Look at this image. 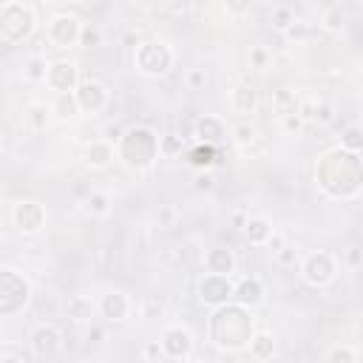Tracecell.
I'll use <instances>...</instances> for the list:
<instances>
[{
    "mask_svg": "<svg viewBox=\"0 0 363 363\" xmlns=\"http://www.w3.org/2000/svg\"><path fill=\"white\" fill-rule=\"evenodd\" d=\"M45 82L54 94H74L82 79H79V68L71 60H57V62H51Z\"/></svg>",
    "mask_w": 363,
    "mask_h": 363,
    "instance_id": "4fadbf2b",
    "label": "cell"
},
{
    "mask_svg": "<svg viewBox=\"0 0 363 363\" xmlns=\"http://www.w3.org/2000/svg\"><path fill=\"white\" fill-rule=\"evenodd\" d=\"M82 26L77 14H57L51 23H48V43L54 48H71V45H79V34H82Z\"/></svg>",
    "mask_w": 363,
    "mask_h": 363,
    "instance_id": "ba28073f",
    "label": "cell"
},
{
    "mask_svg": "<svg viewBox=\"0 0 363 363\" xmlns=\"http://www.w3.org/2000/svg\"><path fill=\"white\" fill-rule=\"evenodd\" d=\"M235 303L247 306V309H255L267 301V289H264V281L258 275H244L235 281Z\"/></svg>",
    "mask_w": 363,
    "mask_h": 363,
    "instance_id": "9a60e30c",
    "label": "cell"
},
{
    "mask_svg": "<svg viewBox=\"0 0 363 363\" xmlns=\"http://www.w3.org/2000/svg\"><path fill=\"white\" fill-rule=\"evenodd\" d=\"M255 335V323L247 306L241 303H224L218 309H213L210 315V340L224 349V352H235L250 346Z\"/></svg>",
    "mask_w": 363,
    "mask_h": 363,
    "instance_id": "6da1fadb",
    "label": "cell"
},
{
    "mask_svg": "<svg viewBox=\"0 0 363 363\" xmlns=\"http://www.w3.org/2000/svg\"><path fill=\"white\" fill-rule=\"evenodd\" d=\"M204 269L213 272V275H230L233 278V269H235V255L230 247H213L204 252Z\"/></svg>",
    "mask_w": 363,
    "mask_h": 363,
    "instance_id": "ac0fdd59",
    "label": "cell"
},
{
    "mask_svg": "<svg viewBox=\"0 0 363 363\" xmlns=\"http://www.w3.org/2000/svg\"><path fill=\"white\" fill-rule=\"evenodd\" d=\"M335 272H337L335 255L326 252V250H315V252H306L301 258V278L309 286H326V284H332L335 281Z\"/></svg>",
    "mask_w": 363,
    "mask_h": 363,
    "instance_id": "52a82bcc",
    "label": "cell"
},
{
    "mask_svg": "<svg viewBox=\"0 0 363 363\" xmlns=\"http://www.w3.org/2000/svg\"><path fill=\"white\" fill-rule=\"evenodd\" d=\"M340 147L349 150V153H360L363 150V128L360 125H349L340 133Z\"/></svg>",
    "mask_w": 363,
    "mask_h": 363,
    "instance_id": "4dcf8cb0",
    "label": "cell"
},
{
    "mask_svg": "<svg viewBox=\"0 0 363 363\" xmlns=\"http://www.w3.org/2000/svg\"><path fill=\"white\" fill-rule=\"evenodd\" d=\"M26 119H28V125H31L34 130H45V125H48V111H45L43 105H31L28 113H26Z\"/></svg>",
    "mask_w": 363,
    "mask_h": 363,
    "instance_id": "ab89813d",
    "label": "cell"
},
{
    "mask_svg": "<svg viewBox=\"0 0 363 363\" xmlns=\"http://www.w3.org/2000/svg\"><path fill=\"white\" fill-rule=\"evenodd\" d=\"M31 303H34L37 318H43V323H51V318H57V312H60V301L54 292H40L31 298Z\"/></svg>",
    "mask_w": 363,
    "mask_h": 363,
    "instance_id": "603a6c76",
    "label": "cell"
},
{
    "mask_svg": "<svg viewBox=\"0 0 363 363\" xmlns=\"http://www.w3.org/2000/svg\"><path fill=\"white\" fill-rule=\"evenodd\" d=\"M204 82H207L204 68H190V71H187V88H190V91H201Z\"/></svg>",
    "mask_w": 363,
    "mask_h": 363,
    "instance_id": "7bdbcfd3",
    "label": "cell"
},
{
    "mask_svg": "<svg viewBox=\"0 0 363 363\" xmlns=\"http://www.w3.org/2000/svg\"><path fill=\"white\" fill-rule=\"evenodd\" d=\"M187 162L196 164V167H201V170H204V167H213V164L218 162V150H216L213 145H201V142H199V145L187 153Z\"/></svg>",
    "mask_w": 363,
    "mask_h": 363,
    "instance_id": "f1b7e54d",
    "label": "cell"
},
{
    "mask_svg": "<svg viewBox=\"0 0 363 363\" xmlns=\"http://www.w3.org/2000/svg\"><path fill=\"white\" fill-rule=\"evenodd\" d=\"M315 179L323 193L335 184V179H343V196L352 199L363 187V162L357 159V153H349L343 147L326 150L315 167Z\"/></svg>",
    "mask_w": 363,
    "mask_h": 363,
    "instance_id": "7a4b0ae2",
    "label": "cell"
},
{
    "mask_svg": "<svg viewBox=\"0 0 363 363\" xmlns=\"http://www.w3.org/2000/svg\"><path fill=\"white\" fill-rule=\"evenodd\" d=\"M82 207H85L88 216L102 218V216L111 213V199H108V193H102V190H91V193L82 199Z\"/></svg>",
    "mask_w": 363,
    "mask_h": 363,
    "instance_id": "484cf974",
    "label": "cell"
},
{
    "mask_svg": "<svg viewBox=\"0 0 363 363\" xmlns=\"http://www.w3.org/2000/svg\"><path fill=\"white\" fill-rule=\"evenodd\" d=\"M82 159H85V164H91V167H108L111 159H113V145L105 142V139H94L91 145H85Z\"/></svg>",
    "mask_w": 363,
    "mask_h": 363,
    "instance_id": "7402d4cb",
    "label": "cell"
},
{
    "mask_svg": "<svg viewBox=\"0 0 363 363\" xmlns=\"http://www.w3.org/2000/svg\"><path fill=\"white\" fill-rule=\"evenodd\" d=\"M241 233H244L247 244H252V247H267L269 238H272V233H275V227H272L269 218H264V216H250Z\"/></svg>",
    "mask_w": 363,
    "mask_h": 363,
    "instance_id": "d6986e66",
    "label": "cell"
},
{
    "mask_svg": "<svg viewBox=\"0 0 363 363\" xmlns=\"http://www.w3.org/2000/svg\"><path fill=\"white\" fill-rule=\"evenodd\" d=\"M28 346H31V354H34V357L51 360V357H57L60 349H62V335H60V329H57L54 323H40V326L31 332Z\"/></svg>",
    "mask_w": 363,
    "mask_h": 363,
    "instance_id": "7c38bea8",
    "label": "cell"
},
{
    "mask_svg": "<svg viewBox=\"0 0 363 363\" xmlns=\"http://www.w3.org/2000/svg\"><path fill=\"white\" fill-rule=\"evenodd\" d=\"M312 122H318V125H332V122H335V105L326 102V99H315V116H312Z\"/></svg>",
    "mask_w": 363,
    "mask_h": 363,
    "instance_id": "f35d334b",
    "label": "cell"
},
{
    "mask_svg": "<svg viewBox=\"0 0 363 363\" xmlns=\"http://www.w3.org/2000/svg\"><path fill=\"white\" fill-rule=\"evenodd\" d=\"M255 105H258V96H255V88L250 82H238L230 91V108H233V113H238V116L252 113Z\"/></svg>",
    "mask_w": 363,
    "mask_h": 363,
    "instance_id": "44dd1931",
    "label": "cell"
},
{
    "mask_svg": "<svg viewBox=\"0 0 363 363\" xmlns=\"http://www.w3.org/2000/svg\"><path fill=\"white\" fill-rule=\"evenodd\" d=\"M250 354L255 357V360H272V354H275V337L269 335V332H255L252 335V340H250Z\"/></svg>",
    "mask_w": 363,
    "mask_h": 363,
    "instance_id": "cb8c5ba5",
    "label": "cell"
},
{
    "mask_svg": "<svg viewBox=\"0 0 363 363\" xmlns=\"http://www.w3.org/2000/svg\"><path fill=\"white\" fill-rule=\"evenodd\" d=\"M37 28V11L28 3H17L9 0L0 6V40L6 45H17L23 40H28Z\"/></svg>",
    "mask_w": 363,
    "mask_h": 363,
    "instance_id": "277c9868",
    "label": "cell"
},
{
    "mask_svg": "<svg viewBox=\"0 0 363 363\" xmlns=\"http://www.w3.org/2000/svg\"><path fill=\"white\" fill-rule=\"evenodd\" d=\"M182 363H207V360H182Z\"/></svg>",
    "mask_w": 363,
    "mask_h": 363,
    "instance_id": "11a10c76",
    "label": "cell"
},
{
    "mask_svg": "<svg viewBox=\"0 0 363 363\" xmlns=\"http://www.w3.org/2000/svg\"><path fill=\"white\" fill-rule=\"evenodd\" d=\"M0 363H23V360H20V357H11V354H6Z\"/></svg>",
    "mask_w": 363,
    "mask_h": 363,
    "instance_id": "f5cc1de1",
    "label": "cell"
},
{
    "mask_svg": "<svg viewBox=\"0 0 363 363\" xmlns=\"http://www.w3.org/2000/svg\"><path fill=\"white\" fill-rule=\"evenodd\" d=\"M122 40H125V45H133V48L139 45V37H136V31H128V34H125Z\"/></svg>",
    "mask_w": 363,
    "mask_h": 363,
    "instance_id": "816d5d0a",
    "label": "cell"
},
{
    "mask_svg": "<svg viewBox=\"0 0 363 363\" xmlns=\"http://www.w3.org/2000/svg\"><path fill=\"white\" fill-rule=\"evenodd\" d=\"M295 20H298V17H295V9L286 6V3H278V6H272V11H269V23H272V28L281 31V34H284Z\"/></svg>",
    "mask_w": 363,
    "mask_h": 363,
    "instance_id": "f546056e",
    "label": "cell"
},
{
    "mask_svg": "<svg viewBox=\"0 0 363 363\" xmlns=\"http://www.w3.org/2000/svg\"><path fill=\"white\" fill-rule=\"evenodd\" d=\"M31 298H34L31 295V284L23 275H17L14 269H3L0 272V315H14Z\"/></svg>",
    "mask_w": 363,
    "mask_h": 363,
    "instance_id": "8992f818",
    "label": "cell"
},
{
    "mask_svg": "<svg viewBox=\"0 0 363 363\" xmlns=\"http://www.w3.org/2000/svg\"><path fill=\"white\" fill-rule=\"evenodd\" d=\"M96 312H99V303H94L88 295H71L65 303V315L74 323H94Z\"/></svg>",
    "mask_w": 363,
    "mask_h": 363,
    "instance_id": "ffe728a7",
    "label": "cell"
},
{
    "mask_svg": "<svg viewBox=\"0 0 363 363\" xmlns=\"http://www.w3.org/2000/svg\"><path fill=\"white\" fill-rule=\"evenodd\" d=\"M116 147H119V159L133 170H145L162 156L159 136L145 125H136V128L125 130V136H122V142Z\"/></svg>",
    "mask_w": 363,
    "mask_h": 363,
    "instance_id": "3957f363",
    "label": "cell"
},
{
    "mask_svg": "<svg viewBox=\"0 0 363 363\" xmlns=\"http://www.w3.org/2000/svg\"><path fill=\"white\" fill-rule=\"evenodd\" d=\"M51 111H54V116H57V119L68 122V119H74V116L79 113V102H77V96H74V94H57V96H54Z\"/></svg>",
    "mask_w": 363,
    "mask_h": 363,
    "instance_id": "4316f807",
    "label": "cell"
},
{
    "mask_svg": "<svg viewBox=\"0 0 363 363\" xmlns=\"http://www.w3.org/2000/svg\"><path fill=\"white\" fill-rule=\"evenodd\" d=\"M357 82H360V88H363V68H360V77H357Z\"/></svg>",
    "mask_w": 363,
    "mask_h": 363,
    "instance_id": "db71d44e",
    "label": "cell"
},
{
    "mask_svg": "<svg viewBox=\"0 0 363 363\" xmlns=\"http://www.w3.org/2000/svg\"><path fill=\"white\" fill-rule=\"evenodd\" d=\"M133 65L145 77H164L173 68V51L159 40H142L133 51Z\"/></svg>",
    "mask_w": 363,
    "mask_h": 363,
    "instance_id": "5b68a950",
    "label": "cell"
},
{
    "mask_svg": "<svg viewBox=\"0 0 363 363\" xmlns=\"http://www.w3.org/2000/svg\"><path fill=\"white\" fill-rule=\"evenodd\" d=\"M230 133H233V139H235L238 147H250V145L258 139V130H255L250 122H238V125H233Z\"/></svg>",
    "mask_w": 363,
    "mask_h": 363,
    "instance_id": "d6a6232c",
    "label": "cell"
},
{
    "mask_svg": "<svg viewBox=\"0 0 363 363\" xmlns=\"http://www.w3.org/2000/svg\"><path fill=\"white\" fill-rule=\"evenodd\" d=\"M275 261H278L281 267H295V264H298V250L286 244L281 252H275Z\"/></svg>",
    "mask_w": 363,
    "mask_h": 363,
    "instance_id": "f6af8a7d",
    "label": "cell"
},
{
    "mask_svg": "<svg viewBox=\"0 0 363 363\" xmlns=\"http://www.w3.org/2000/svg\"><path fill=\"white\" fill-rule=\"evenodd\" d=\"M269 62H272L269 48H264V45H252L250 48V65L252 68H269Z\"/></svg>",
    "mask_w": 363,
    "mask_h": 363,
    "instance_id": "60d3db41",
    "label": "cell"
},
{
    "mask_svg": "<svg viewBox=\"0 0 363 363\" xmlns=\"http://www.w3.org/2000/svg\"><path fill=\"white\" fill-rule=\"evenodd\" d=\"M326 363H357V352L352 346H346V343L332 346L329 354H326Z\"/></svg>",
    "mask_w": 363,
    "mask_h": 363,
    "instance_id": "e575fe53",
    "label": "cell"
},
{
    "mask_svg": "<svg viewBox=\"0 0 363 363\" xmlns=\"http://www.w3.org/2000/svg\"><path fill=\"white\" fill-rule=\"evenodd\" d=\"M74 96H77V102H79V111L82 113H99L105 105H108V88L99 82V79H82L79 82V88L74 91Z\"/></svg>",
    "mask_w": 363,
    "mask_h": 363,
    "instance_id": "5bb4252c",
    "label": "cell"
},
{
    "mask_svg": "<svg viewBox=\"0 0 363 363\" xmlns=\"http://www.w3.org/2000/svg\"><path fill=\"white\" fill-rule=\"evenodd\" d=\"M122 136H125V133H122V128H119V125H105V128H102V139H105V142H111V145H119V142H122Z\"/></svg>",
    "mask_w": 363,
    "mask_h": 363,
    "instance_id": "bcb514c9",
    "label": "cell"
},
{
    "mask_svg": "<svg viewBox=\"0 0 363 363\" xmlns=\"http://www.w3.org/2000/svg\"><path fill=\"white\" fill-rule=\"evenodd\" d=\"M130 309H133L130 298H128L125 292H119V289H108V292L102 295V301H99V315H102L105 320H111V323L125 320V318L130 315Z\"/></svg>",
    "mask_w": 363,
    "mask_h": 363,
    "instance_id": "2e32d148",
    "label": "cell"
},
{
    "mask_svg": "<svg viewBox=\"0 0 363 363\" xmlns=\"http://www.w3.org/2000/svg\"><path fill=\"white\" fill-rule=\"evenodd\" d=\"M343 23H346V14L340 11V6H329V9H323L320 26H323L326 31H340V28H343Z\"/></svg>",
    "mask_w": 363,
    "mask_h": 363,
    "instance_id": "836d02e7",
    "label": "cell"
},
{
    "mask_svg": "<svg viewBox=\"0 0 363 363\" xmlns=\"http://www.w3.org/2000/svg\"><path fill=\"white\" fill-rule=\"evenodd\" d=\"M96 45H102V31H99V26L85 23L82 34H79V48H96Z\"/></svg>",
    "mask_w": 363,
    "mask_h": 363,
    "instance_id": "d590c367",
    "label": "cell"
},
{
    "mask_svg": "<svg viewBox=\"0 0 363 363\" xmlns=\"http://www.w3.org/2000/svg\"><path fill=\"white\" fill-rule=\"evenodd\" d=\"M272 111L278 116H289V113H298V99L289 88H278L272 91Z\"/></svg>",
    "mask_w": 363,
    "mask_h": 363,
    "instance_id": "83f0119b",
    "label": "cell"
},
{
    "mask_svg": "<svg viewBox=\"0 0 363 363\" xmlns=\"http://www.w3.org/2000/svg\"><path fill=\"white\" fill-rule=\"evenodd\" d=\"M346 264L349 267H360L363 264V250L360 247H349L346 250Z\"/></svg>",
    "mask_w": 363,
    "mask_h": 363,
    "instance_id": "c3c4849f",
    "label": "cell"
},
{
    "mask_svg": "<svg viewBox=\"0 0 363 363\" xmlns=\"http://www.w3.org/2000/svg\"><path fill=\"white\" fill-rule=\"evenodd\" d=\"M193 136L201 142V145H218L224 136H227V125H224V119H218V116H213V113H204V116H199L196 122H193Z\"/></svg>",
    "mask_w": 363,
    "mask_h": 363,
    "instance_id": "e0dca14e",
    "label": "cell"
},
{
    "mask_svg": "<svg viewBox=\"0 0 363 363\" xmlns=\"http://www.w3.org/2000/svg\"><path fill=\"white\" fill-rule=\"evenodd\" d=\"M267 247H269V250H272V255H275V252H281V250H284V247H286V235H284V233H281V230H275V233H272V238H269V244H267Z\"/></svg>",
    "mask_w": 363,
    "mask_h": 363,
    "instance_id": "7dc6e473",
    "label": "cell"
},
{
    "mask_svg": "<svg viewBox=\"0 0 363 363\" xmlns=\"http://www.w3.org/2000/svg\"><path fill=\"white\" fill-rule=\"evenodd\" d=\"M11 218L23 235H37L45 227V207L40 201H31V199L17 201L11 210Z\"/></svg>",
    "mask_w": 363,
    "mask_h": 363,
    "instance_id": "8fae6325",
    "label": "cell"
},
{
    "mask_svg": "<svg viewBox=\"0 0 363 363\" xmlns=\"http://www.w3.org/2000/svg\"><path fill=\"white\" fill-rule=\"evenodd\" d=\"M156 224L159 227H173L176 224V207L173 204H159V210H156Z\"/></svg>",
    "mask_w": 363,
    "mask_h": 363,
    "instance_id": "b9f144b4",
    "label": "cell"
},
{
    "mask_svg": "<svg viewBox=\"0 0 363 363\" xmlns=\"http://www.w3.org/2000/svg\"><path fill=\"white\" fill-rule=\"evenodd\" d=\"M159 150H162L164 159L179 156L184 150V136L182 133H164V136H159Z\"/></svg>",
    "mask_w": 363,
    "mask_h": 363,
    "instance_id": "1f68e13d",
    "label": "cell"
},
{
    "mask_svg": "<svg viewBox=\"0 0 363 363\" xmlns=\"http://www.w3.org/2000/svg\"><path fill=\"white\" fill-rule=\"evenodd\" d=\"M309 34H312L309 23L295 20V23H292V26L284 31V40H286V43H303V40H309Z\"/></svg>",
    "mask_w": 363,
    "mask_h": 363,
    "instance_id": "74e56055",
    "label": "cell"
},
{
    "mask_svg": "<svg viewBox=\"0 0 363 363\" xmlns=\"http://www.w3.org/2000/svg\"><path fill=\"white\" fill-rule=\"evenodd\" d=\"M303 119L298 116V113H289V116H281V128L286 130V133H301L303 130Z\"/></svg>",
    "mask_w": 363,
    "mask_h": 363,
    "instance_id": "ee69618b",
    "label": "cell"
},
{
    "mask_svg": "<svg viewBox=\"0 0 363 363\" xmlns=\"http://www.w3.org/2000/svg\"><path fill=\"white\" fill-rule=\"evenodd\" d=\"M162 357L167 360H187L193 352V335L187 326H164L159 335Z\"/></svg>",
    "mask_w": 363,
    "mask_h": 363,
    "instance_id": "30bf717a",
    "label": "cell"
},
{
    "mask_svg": "<svg viewBox=\"0 0 363 363\" xmlns=\"http://www.w3.org/2000/svg\"><path fill=\"white\" fill-rule=\"evenodd\" d=\"M235 295V284L230 275H213V272H204V278L199 281V298L201 303L218 309L224 306L230 298Z\"/></svg>",
    "mask_w": 363,
    "mask_h": 363,
    "instance_id": "9c48e42d",
    "label": "cell"
},
{
    "mask_svg": "<svg viewBox=\"0 0 363 363\" xmlns=\"http://www.w3.org/2000/svg\"><path fill=\"white\" fill-rule=\"evenodd\" d=\"M213 187V176L207 173V170H201L199 176H196V190H210Z\"/></svg>",
    "mask_w": 363,
    "mask_h": 363,
    "instance_id": "681fc988",
    "label": "cell"
},
{
    "mask_svg": "<svg viewBox=\"0 0 363 363\" xmlns=\"http://www.w3.org/2000/svg\"><path fill=\"white\" fill-rule=\"evenodd\" d=\"M164 315V301L159 295H147L142 301V318L145 320H153V318H162Z\"/></svg>",
    "mask_w": 363,
    "mask_h": 363,
    "instance_id": "8d00e7d4",
    "label": "cell"
},
{
    "mask_svg": "<svg viewBox=\"0 0 363 363\" xmlns=\"http://www.w3.org/2000/svg\"><path fill=\"white\" fill-rule=\"evenodd\" d=\"M48 68H51V62H45L43 54H31V57L23 62V77H26L28 82H45V79H48Z\"/></svg>",
    "mask_w": 363,
    "mask_h": 363,
    "instance_id": "d4e9b609",
    "label": "cell"
},
{
    "mask_svg": "<svg viewBox=\"0 0 363 363\" xmlns=\"http://www.w3.org/2000/svg\"><path fill=\"white\" fill-rule=\"evenodd\" d=\"M145 357H162V346H159V340L145 343Z\"/></svg>",
    "mask_w": 363,
    "mask_h": 363,
    "instance_id": "f907efd6",
    "label": "cell"
}]
</instances>
